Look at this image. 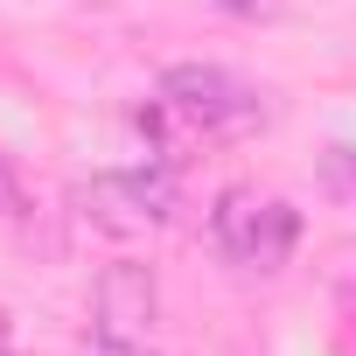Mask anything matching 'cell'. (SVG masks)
I'll return each mask as SVG.
<instances>
[{
    "instance_id": "cell-8",
    "label": "cell",
    "mask_w": 356,
    "mask_h": 356,
    "mask_svg": "<svg viewBox=\"0 0 356 356\" xmlns=\"http://www.w3.org/2000/svg\"><path fill=\"white\" fill-rule=\"evenodd\" d=\"M217 8H224V15H238V22H259V15H273V8H280V0H217Z\"/></svg>"
},
{
    "instance_id": "cell-4",
    "label": "cell",
    "mask_w": 356,
    "mask_h": 356,
    "mask_svg": "<svg viewBox=\"0 0 356 356\" xmlns=\"http://www.w3.org/2000/svg\"><path fill=\"white\" fill-rule=\"evenodd\" d=\"M154 314H161V286H154V266L112 259V266L91 280V335H112V342H147Z\"/></svg>"
},
{
    "instance_id": "cell-5",
    "label": "cell",
    "mask_w": 356,
    "mask_h": 356,
    "mask_svg": "<svg viewBox=\"0 0 356 356\" xmlns=\"http://www.w3.org/2000/svg\"><path fill=\"white\" fill-rule=\"evenodd\" d=\"M29 210V189H22V175H15V161L0 154V224H15Z\"/></svg>"
},
{
    "instance_id": "cell-6",
    "label": "cell",
    "mask_w": 356,
    "mask_h": 356,
    "mask_svg": "<svg viewBox=\"0 0 356 356\" xmlns=\"http://www.w3.org/2000/svg\"><path fill=\"white\" fill-rule=\"evenodd\" d=\"M321 175L342 189V196H356V147H328V161H321Z\"/></svg>"
},
{
    "instance_id": "cell-7",
    "label": "cell",
    "mask_w": 356,
    "mask_h": 356,
    "mask_svg": "<svg viewBox=\"0 0 356 356\" xmlns=\"http://www.w3.org/2000/svg\"><path fill=\"white\" fill-rule=\"evenodd\" d=\"M77 356H154V349H147V342H112V335H91Z\"/></svg>"
},
{
    "instance_id": "cell-3",
    "label": "cell",
    "mask_w": 356,
    "mask_h": 356,
    "mask_svg": "<svg viewBox=\"0 0 356 356\" xmlns=\"http://www.w3.org/2000/svg\"><path fill=\"white\" fill-rule=\"evenodd\" d=\"M84 217L119 231V238H140V231H161L175 217V168H126V175H98V182L77 189Z\"/></svg>"
},
{
    "instance_id": "cell-1",
    "label": "cell",
    "mask_w": 356,
    "mask_h": 356,
    "mask_svg": "<svg viewBox=\"0 0 356 356\" xmlns=\"http://www.w3.org/2000/svg\"><path fill=\"white\" fill-rule=\"evenodd\" d=\"M210 245L238 273H280L300 245V210L266 189H224L210 210Z\"/></svg>"
},
{
    "instance_id": "cell-2",
    "label": "cell",
    "mask_w": 356,
    "mask_h": 356,
    "mask_svg": "<svg viewBox=\"0 0 356 356\" xmlns=\"http://www.w3.org/2000/svg\"><path fill=\"white\" fill-rule=\"evenodd\" d=\"M161 112L196 126L203 140H238V133L266 126V98L245 77H231L224 63H175V70H161Z\"/></svg>"
}]
</instances>
